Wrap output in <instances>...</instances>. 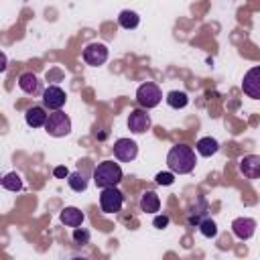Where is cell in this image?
<instances>
[{"instance_id":"cell-1","label":"cell","mask_w":260,"mask_h":260,"mask_svg":"<svg viewBox=\"0 0 260 260\" xmlns=\"http://www.w3.org/2000/svg\"><path fill=\"white\" fill-rule=\"evenodd\" d=\"M195 150L187 144H175L167 154V167L175 175H187L195 169Z\"/></svg>"},{"instance_id":"cell-2","label":"cell","mask_w":260,"mask_h":260,"mask_svg":"<svg viewBox=\"0 0 260 260\" xmlns=\"http://www.w3.org/2000/svg\"><path fill=\"white\" fill-rule=\"evenodd\" d=\"M122 177H124V173H122L120 165L114 162V160H104V162H100V165L93 169V183H95V187H100V189L116 187V185L122 181Z\"/></svg>"},{"instance_id":"cell-3","label":"cell","mask_w":260,"mask_h":260,"mask_svg":"<svg viewBox=\"0 0 260 260\" xmlns=\"http://www.w3.org/2000/svg\"><path fill=\"white\" fill-rule=\"evenodd\" d=\"M45 130L47 134L55 136V138H61V136H67L71 132V118L61 112V110H55L49 114L47 118V124H45Z\"/></svg>"},{"instance_id":"cell-4","label":"cell","mask_w":260,"mask_h":260,"mask_svg":"<svg viewBox=\"0 0 260 260\" xmlns=\"http://www.w3.org/2000/svg\"><path fill=\"white\" fill-rule=\"evenodd\" d=\"M160 100H162V91H160V87H158L156 83H152V81H146V83H142V85L136 89V102H138L142 108H146V110L156 108V106L160 104Z\"/></svg>"},{"instance_id":"cell-5","label":"cell","mask_w":260,"mask_h":260,"mask_svg":"<svg viewBox=\"0 0 260 260\" xmlns=\"http://www.w3.org/2000/svg\"><path fill=\"white\" fill-rule=\"evenodd\" d=\"M124 205V195L116 187H106L100 193V207L104 213H118Z\"/></svg>"},{"instance_id":"cell-6","label":"cell","mask_w":260,"mask_h":260,"mask_svg":"<svg viewBox=\"0 0 260 260\" xmlns=\"http://www.w3.org/2000/svg\"><path fill=\"white\" fill-rule=\"evenodd\" d=\"M83 61L91 67H100L108 61V47L104 43H89L83 49Z\"/></svg>"},{"instance_id":"cell-7","label":"cell","mask_w":260,"mask_h":260,"mask_svg":"<svg viewBox=\"0 0 260 260\" xmlns=\"http://www.w3.org/2000/svg\"><path fill=\"white\" fill-rule=\"evenodd\" d=\"M67 102V93L59 87V85H49L45 91H43V106L51 112L55 110H61Z\"/></svg>"},{"instance_id":"cell-8","label":"cell","mask_w":260,"mask_h":260,"mask_svg":"<svg viewBox=\"0 0 260 260\" xmlns=\"http://www.w3.org/2000/svg\"><path fill=\"white\" fill-rule=\"evenodd\" d=\"M114 156L122 162H130L138 156V144L130 138H118L114 142Z\"/></svg>"},{"instance_id":"cell-9","label":"cell","mask_w":260,"mask_h":260,"mask_svg":"<svg viewBox=\"0 0 260 260\" xmlns=\"http://www.w3.org/2000/svg\"><path fill=\"white\" fill-rule=\"evenodd\" d=\"M242 91L252 100H260V65L246 71L242 81Z\"/></svg>"},{"instance_id":"cell-10","label":"cell","mask_w":260,"mask_h":260,"mask_svg":"<svg viewBox=\"0 0 260 260\" xmlns=\"http://www.w3.org/2000/svg\"><path fill=\"white\" fill-rule=\"evenodd\" d=\"M232 232L238 240H250L256 232V221L252 217H236L232 221Z\"/></svg>"},{"instance_id":"cell-11","label":"cell","mask_w":260,"mask_h":260,"mask_svg":"<svg viewBox=\"0 0 260 260\" xmlns=\"http://www.w3.org/2000/svg\"><path fill=\"white\" fill-rule=\"evenodd\" d=\"M150 128V116L142 110H132L128 116V130L134 134H142Z\"/></svg>"},{"instance_id":"cell-12","label":"cell","mask_w":260,"mask_h":260,"mask_svg":"<svg viewBox=\"0 0 260 260\" xmlns=\"http://www.w3.org/2000/svg\"><path fill=\"white\" fill-rule=\"evenodd\" d=\"M240 173L246 179H260V156L258 154H246L240 160Z\"/></svg>"},{"instance_id":"cell-13","label":"cell","mask_w":260,"mask_h":260,"mask_svg":"<svg viewBox=\"0 0 260 260\" xmlns=\"http://www.w3.org/2000/svg\"><path fill=\"white\" fill-rule=\"evenodd\" d=\"M47 118H49V114L45 112L43 106H32V108H28V110L24 112V122H26L30 128H41V126H45V124H47Z\"/></svg>"},{"instance_id":"cell-14","label":"cell","mask_w":260,"mask_h":260,"mask_svg":"<svg viewBox=\"0 0 260 260\" xmlns=\"http://www.w3.org/2000/svg\"><path fill=\"white\" fill-rule=\"evenodd\" d=\"M18 87H20L24 93L35 95V93H39V89H41V81H39V77H37L35 73L24 71V73L18 77Z\"/></svg>"},{"instance_id":"cell-15","label":"cell","mask_w":260,"mask_h":260,"mask_svg":"<svg viewBox=\"0 0 260 260\" xmlns=\"http://www.w3.org/2000/svg\"><path fill=\"white\" fill-rule=\"evenodd\" d=\"M138 205H140V211L144 213H156L160 209V197L154 191H144Z\"/></svg>"},{"instance_id":"cell-16","label":"cell","mask_w":260,"mask_h":260,"mask_svg":"<svg viewBox=\"0 0 260 260\" xmlns=\"http://www.w3.org/2000/svg\"><path fill=\"white\" fill-rule=\"evenodd\" d=\"M195 150H197L199 156H213L219 150V142L215 138H211V136H203V138L197 140Z\"/></svg>"},{"instance_id":"cell-17","label":"cell","mask_w":260,"mask_h":260,"mask_svg":"<svg viewBox=\"0 0 260 260\" xmlns=\"http://www.w3.org/2000/svg\"><path fill=\"white\" fill-rule=\"evenodd\" d=\"M83 219H85V215H83V211L77 209V207H65V209L61 211V221H63L67 228H77V225L83 223Z\"/></svg>"},{"instance_id":"cell-18","label":"cell","mask_w":260,"mask_h":260,"mask_svg":"<svg viewBox=\"0 0 260 260\" xmlns=\"http://www.w3.org/2000/svg\"><path fill=\"white\" fill-rule=\"evenodd\" d=\"M67 185H69L73 191H77V193L85 191V189H87V173H83V171H73V173H69Z\"/></svg>"},{"instance_id":"cell-19","label":"cell","mask_w":260,"mask_h":260,"mask_svg":"<svg viewBox=\"0 0 260 260\" xmlns=\"http://www.w3.org/2000/svg\"><path fill=\"white\" fill-rule=\"evenodd\" d=\"M167 104L173 108V110H183L187 104H189V95L185 91H179V89H173L167 93Z\"/></svg>"},{"instance_id":"cell-20","label":"cell","mask_w":260,"mask_h":260,"mask_svg":"<svg viewBox=\"0 0 260 260\" xmlns=\"http://www.w3.org/2000/svg\"><path fill=\"white\" fill-rule=\"evenodd\" d=\"M118 22H120V26L122 28H136L138 26V22H140V16L134 12V10H122L120 12V16H118Z\"/></svg>"},{"instance_id":"cell-21","label":"cell","mask_w":260,"mask_h":260,"mask_svg":"<svg viewBox=\"0 0 260 260\" xmlns=\"http://www.w3.org/2000/svg\"><path fill=\"white\" fill-rule=\"evenodd\" d=\"M2 187L6 189V191H20L22 189V179H20V175L18 173H6L4 177H2Z\"/></svg>"},{"instance_id":"cell-22","label":"cell","mask_w":260,"mask_h":260,"mask_svg":"<svg viewBox=\"0 0 260 260\" xmlns=\"http://www.w3.org/2000/svg\"><path fill=\"white\" fill-rule=\"evenodd\" d=\"M197 228H199L201 236H205V238H215L217 236V223L211 217H203Z\"/></svg>"},{"instance_id":"cell-23","label":"cell","mask_w":260,"mask_h":260,"mask_svg":"<svg viewBox=\"0 0 260 260\" xmlns=\"http://www.w3.org/2000/svg\"><path fill=\"white\" fill-rule=\"evenodd\" d=\"M73 242L75 244H79V246H83V244H89V232L85 230V228H73Z\"/></svg>"},{"instance_id":"cell-24","label":"cell","mask_w":260,"mask_h":260,"mask_svg":"<svg viewBox=\"0 0 260 260\" xmlns=\"http://www.w3.org/2000/svg\"><path fill=\"white\" fill-rule=\"evenodd\" d=\"M154 179H156L158 185H173V183H175V173H173V171H162V173H158Z\"/></svg>"},{"instance_id":"cell-25","label":"cell","mask_w":260,"mask_h":260,"mask_svg":"<svg viewBox=\"0 0 260 260\" xmlns=\"http://www.w3.org/2000/svg\"><path fill=\"white\" fill-rule=\"evenodd\" d=\"M169 221H171V217H169L167 213H158V215H154L152 225H154L156 230H165V228L169 225Z\"/></svg>"},{"instance_id":"cell-26","label":"cell","mask_w":260,"mask_h":260,"mask_svg":"<svg viewBox=\"0 0 260 260\" xmlns=\"http://www.w3.org/2000/svg\"><path fill=\"white\" fill-rule=\"evenodd\" d=\"M53 175H55L57 179H67V177H69V171H67L65 167H55V169H53Z\"/></svg>"}]
</instances>
